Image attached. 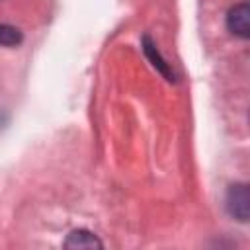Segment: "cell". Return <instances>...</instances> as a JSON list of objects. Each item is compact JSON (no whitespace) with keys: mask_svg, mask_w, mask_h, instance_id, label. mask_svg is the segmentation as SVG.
Masks as SVG:
<instances>
[{"mask_svg":"<svg viewBox=\"0 0 250 250\" xmlns=\"http://www.w3.org/2000/svg\"><path fill=\"white\" fill-rule=\"evenodd\" d=\"M225 207L227 213L240 221L246 223L250 217V191L246 184H232L227 189V197H225Z\"/></svg>","mask_w":250,"mask_h":250,"instance_id":"obj_1","label":"cell"},{"mask_svg":"<svg viewBox=\"0 0 250 250\" xmlns=\"http://www.w3.org/2000/svg\"><path fill=\"white\" fill-rule=\"evenodd\" d=\"M227 27L232 35H238L242 39L250 37V4L248 2H238L229 10Z\"/></svg>","mask_w":250,"mask_h":250,"instance_id":"obj_2","label":"cell"},{"mask_svg":"<svg viewBox=\"0 0 250 250\" xmlns=\"http://www.w3.org/2000/svg\"><path fill=\"white\" fill-rule=\"evenodd\" d=\"M141 45H143V51H145L146 59L150 61V64H152L168 82H174V72H172L170 64L164 61V57L158 53V49H156V45L152 43V39H150L148 35H145V37L141 39Z\"/></svg>","mask_w":250,"mask_h":250,"instance_id":"obj_3","label":"cell"},{"mask_svg":"<svg viewBox=\"0 0 250 250\" xmlns=\"http://www.w3.org/2000/svg\"><path fill=\"white\" fill-rule=\"evenodd\" d=\"M102 246L104 244L100 242V238L86 229L72 230L64 240V248H102Z\"/></svg>","mask_w":250,"mask_h":250,"instance_id":"obj_4","label":"cell"},{"mask_svg":"<svg viewBox=\"0 0 250 250\" xmlns=\"http://www.w3.org/2000/svg\"><path fill=\"white\" fill-rule=\"evenodd\" d=\"M23 39L21 31L14 25H8V23H0V45L4 47H16L20 45Z\"/></svg>","mask_w":250,"mask_h":250,"instance_id":"obj_5","label":"cell"}]
</instances>
